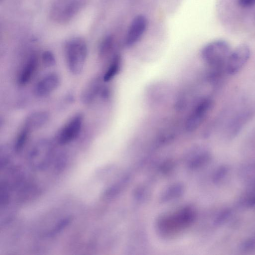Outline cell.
Segmentation results:
<instances>
[{
	"instance_id": "e0dca14e",
	"label": "cell",
	"mask_w": 255,
	"mask_h": 255,
	"mask_svg": "<svg viewBox=\"0 0 255 255\" xmlns=\"http://www.w3.org/2000/svg\"><path fill=\"white\" fill-rule=\"evenodd\" d=\"M42 61L44 65L47 67L54 66L56 63L54 54L49 51H45L43 53Z\"/></svg>"
},
{
	"instance_id": "7402d4cb",
	"label": "cell",
	"mask_w": 255,
	"mask_h": 255,
	"mask_svg": "<svg viewBox=\"0 0 255 255\" xmlns=\"http://www.w3.org/2000/svg\"><path fill=\"white\" fill-rule=\"evenodd\" d=\"M229 215V213L227 211L223 212L220 216L217 218L216 222L218 224L219 223L223 222L224 220L227 218V216Z\"/></svg>"
},
{
	"instance_id": "9c48e42d",
	"label": "cell",
	"mask_w": 255,
	"mask_h": 255,
	"mask_svg": "<svg viewBox=\"0 0 255 255\" xmlns=\"http://www.w3.org/2000/svg\"><path fill=\"white\" fill-rule=\"evenodd\" d=\"M80 3L77 0H68L58 3L54 9L53 15L58 20L65 21L71 18L78 10Z\"/></svg>"
},
{
	"instance_id": "3957f363",
	"label": "cell",
	"mask_w": 255,
	"mask_h": 255,
	"mask_svg": "<svg viewBox=\"0 0 255 255\" xmlns=\"http://www.w3.org/2000/svg\"><path fill=\"white\" fill-rule=\"evenodd\" d=\"M251 56V50L246 44H242L232 50L226 65V72L235 75L240 72L248 62Z\"/></svg>"
},
{
	"instance_id": "52a82bcc",
	"label": "cell",
	"mask_w": 255,
	"mask_h": 255,
	"mask_svg": "<svg viewBox=\"0 0 255 255\" xmlns=\"http://www.w3.org/2000/svg\"><path fill=\"white\" fill-rule=\"evenodd\" d=\"M147 24L146 17L142 15L136 16L132 20L125 40V44L130 47L135 44L144 32Z\"/></svg>"
},
{
	"instance_id": "9a60e30c",
	"label": "cell",
	"mask_w": 255,
	"mask_h": 255,
	"mask_svg": "<svg viewBox=\"0 0 255 255\" xmlns=\"http://www.w3.org/2000/svg\"><path fill=\"white\" fill-rule=\"evenodd\" d=\"M30 131L24 127H22L19 133L16 142L15 143V148L17 150L20 149L25 144Z\"/></svg>"
},
{
	"instance_id": "4fadbf2b",
	"label": "cell",
	"mask_w": 255,
	"mask_h": 255,
	"mask_svg": "<svg viewBox=\"0 0 255 255\" xmlns=\"http://www.w3.org/2000/svg\"><path fill=\"white\" fill-rule=\"evenodd\" d=\"M122 66V58L120 55H115L103 76V81L108 82L111 80L120 71Z\"/></svg>"
},
{
	"instance_id": "6da1fadb",
	"label": "cell",
	"mask_w": 255,
	"mask_h": 255,
	"mask_svg": "<svg viewBox=\"0 0 255 255\" xmlns=\"http://www.w3.org/2000/svg\"><path fill=\"white\" fill-rule=\"evenodd\" d=\"M232 50L230 44L223 40L211 42L203 48L202 58L212 70L213 77L226 72V63Z\"/></svg>"
},
{
	"instance_id": "ffe728a7",
	"label": "cell",
	"mask_w": 255,
	"mask_h": 255,
	"mask_svg": "<svg viewBox=\"0 0 255 255\" xmlns=\"http://www.w3.org/2000/svg\"><path fill=\"white\" fill-rule=\"evenodd\" d=\"M255 247V236L248 240L244 245V248L246 250H251Z\"/></svg>"
},
{
	"instance_id": "7c38bea8",
	"label": "cell",
	"mask_w": 255,
	"mask_h": 255,
	"mask_svg": "<svg viewBox=\"0 0 255 255\" xmlns=\"http://www.w3.org/2000/svg\"><path fill=\"white\" fill-rule=\"evenodd\" d=\"M101 89V80L99 78L92 79L83 90L81 99L84 104H91L96 98Z\"/></svg>"
},
{
	"instance_id": "44dd1931",
	"label": "cell",
	"mask_w": 255,
	"mask_h": 255,
	"mask_svg": "<svg viewBox=\"0 0 255 255\" xmlns=\"http://www.w3.org/2000/svg\"><path fill=\"white\" fill-rule=\"evenodd\" d=\"M239 4L242 7L252 6L255 3V0H238Z\"/></svg>"
},
{
	"instance_id": "277c9868",
	"label": "cell",
	"mask_w": 255,
	"mask_h": 255,
	"mask_svg": "<svg viewBox=\"0 0 255 255\" xmlns=\"http://www.w3.org/2000/svg\"><path fill=\"white\" fill-rule=\"evenodd\" d=\"M213 106V102L211 99L205 98L201 100L193 109L187 119V129L193 131L198 128L207 118Z\"/></svg>"
},
{
	"instance_id": "ac0fdd59",
	"label": "cell",
	"mask_w": 255,
	"mask_h": 255,
	"mask_svg": "<svg viewBox=\"0 0 255 255\" xmlns=\"http://www.w3.org/2000/svg\"><path fill=\"white\" fill-rule=\"evenodd\" d=\"M210 159V156L207 152H203L199 155L192 162L191 166L199 167L207 163Z\"/></svg>"
},
{
	"instance_id": "d6986e66",
	"label": "cell",
	"mask_w": 255,
	"mask_h": 255,
	"mask_svg": "<svg viewBox=\"0 0 255 255\" xmlns=\"http://www.w3.org/2000/svg\"><path fill=\"white\" fill-rule=\"evenodd\" d=\"M227 171V169L226 167L222 166L219 168L216 172L214 177V180L215 181L218 182L224 178V177L226 176Z\"/></svg>"
},
{
	"instance_id": "5b68a950",
	"label": "cell",
	"mask_w": 255,
	"mask_h": 255,
	"mask_svg": "<svg viewBox=\"0 0 255 255\" xmlns=\"http://www.w3.org/2000/svg\"><path fill=\"white\" fill-rule=\"evenodd\" d=\"M83 119L81 114L74 116L59 131L57 137L59 142L65 144L77 137L81 130Z\"/></svg>"
},
{
	"instance_id": "8fae6325",
	"label": "cell",
	"mask_w": 255,
	"mask_h": 255,
	"mask_svg": "<svg viewBox=\"0 0 255 255\" xmlns=\"http://www.w3.org/2000/svg\"><path fill=\"white\" fill-rule=\"evenodd\" d=\"M37 64L38 59L35 55H32L28 58L18 77V82L20 85H25L30 80L35 72Z\"/></svg>"
},
{
	"instance_id": "2e32d148",
	"label": "cell",
	"mask_w": 255,
	"mask_h": 255,
	"mask_svg": "<svg viewBox=\"0 0 255 255\" xmlns=\"http://www.w3.org/2000/svg\"><path fill=\"white\" fill-rule=\"evenodd\" d=\"M182 191V187H181V185H176V186H173L165 192L163 197V199L165 201L166 200H171V199L180 196Z\"/></svg>"
},
{
	"instance_id": "7a4b0ae2",
	"label": "cell",
	"mask_w": 255,
	"mask_h": 255,
	"mask_svg": "<svg viewBox=\"0 0 255 255\" xmlns=\"http://www.w3.org/2000/svg\"><path fill=\"white\" fill-rule=\"evenodd\" d=\"M88 53L85 41L80 38L69 40L65 46V55L69 70L74 75L82 71Z\"/></svg>"
},
{
	"instance_id": "8992f818",
	"label": "cell",
	"mask_w": 255,
	"mask_h": 255,
	"mask_svg": "<svg viewBox=\"0 0 255 255\" xmlns=\"http://www.w3.org/2000/svg\"><path fill=\"white\" fill-rule=\"evenodd\" d=\"M194 216V212L190 208H184L177 212L171 219L162 220L161 227L165 232L184 227L192 222Z\"/></svg>"
},
{
	"instance_id": "30bf717a",
	"label": "cell",
	"mask_w": 255,
	"mask_h": 255,
	"mask_svg": "<svg viewBox=\"0 0 255 255\" xmlns=\"http://www.w3.org/2000/svg\"><path fill=\"white\" fill-rule=\"evenodd\" d=\"M49 119L48 114L45 111H38L29 115L25 120L23 126L30 132L43 127Z\"/></svg>"
},
{
	"instance_id": "5bb4252c",
	"label": "cell",
	"mask_w": 255,
	"mask_h": 255,
	"mask_svg": "<svg viewBox=\"0 0 255 255\" xmlns=\"http://www.w3.org/2000/svg\"><path fill=\"white\" fill-rule=\"evenodd\" d=\"M114 44V38L111 35L107 36L102 41L99 49L100 54L105 56L112 49Z\"/></svg>"
},
{
	"instance_id": "ba28073f",
	"label": "cell",
	"mask_w": 255,
	"mask_h": 255,
	"mask_svg": "<svg viewBox=\"0 0 255 255\" xmlns=\"http://www.w3.org/2000/svg\"><path fill=\"white\" fill-rule=\"evenodd\" d=\"M60 83V78L56 73H50L42 78L35 87V93L39 97H44L57 89Z\"/></svg>"
}]
</instances>
